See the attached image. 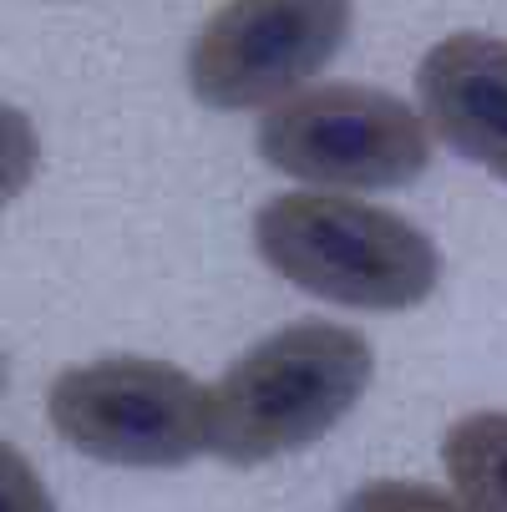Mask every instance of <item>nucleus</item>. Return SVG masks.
<instances>
[{
  "label": "nucleus",
  "mask_w": 507,
  "mask_h": 512,
  "mask_svg": "<svg viewBox=\"0 0 507 512\" xmlns=\"http://www.w3.org/2000/svg\"><path fill=\"white\" fill-rule=\"evenodd\" d=\"M213 391L168 360L107 355L66 365L46 391V421L66 447L112 467H183L208 452Z\"/></svg>",
  "instance_id": "7ed1b4c3"
},
{
  "label": "nucleus",
  "mask_w": 507,
  "mask_h": 512,
  "mask_svg": "<svg viewBox=\"0 0 507 512\" xmlns=\"http://www.w3.org/2000/svg\"><path fill=\"white\" fill-rule=\"evenodd\" d=\"M0 386H6V360H0Z\"/></svg>",
  "instance_id": "9b49d317"
},
{
  "label": "nucleus",
  "mask_w": 507,
  "mask_h": 512,
  "mask_svg": "<svg viewBox=\"0 0 507 512\" xmlns=\"http://www.w3.org/2000/svg\"><path fill=\"white\" fill-rule=\"evenodd\" d=\"M350 16V0H224L188 46V87L213 112L279 107L335 61Z\"/></svg>",
  "instance_id": "39448f33"
},
{
  "label": "nucleus",
  "mask_w": 507,
  "mask_h": 512,
  "mask_svg": "<svg viewBox=\"0 0 507 512\" xmlns=\"http://www.w3.org/2000/svg\"><path fill=\"white\" fill-rule=\"evenodd\" d=\"M376 376L371 340L335 320H295L244 350L208 406V452L259 467L315 447L335 431Z\"/></svg>",
  "instance_id": "f257e3e1"
},
{
  "label": "nucleus",
  "mask_w": 507,
  "mask_h": 512,
  "mask_svg": "<svg viewBox=\"0 0 507 512\" xmlns=\"http://www.w3.org/2000/svg\"><path fill=\"white\" fill-rule=\"evenodd\" d=\"M442 467L477 512H507V411H472L447 426Z\"/></svg>",
  "instance_id": "0eeeda50"
},
{
  "label": "nucleus",
  "mask_w": 507,
  "mask_h": 512,
  "mask_svg": "<svg viewBox=\"0 0 507 512\" xmlns=\"http://www.w3.org/2000/svg\"><path fill=\"white\" fill-rule=\"evenodd\" d=\"M259 259L345 310H411L442 279V254L411 218L340 193H279L254 213Z\"/></svg>",
  "instance_id": "f03ea898"
},
{
  "label": "nucleus",
  "mask_w": 507,
  "mask_h": 512,
  "mask_svg": "<svg viewBox=\"0 0 507 512\" xmlns=\"http://www.w3.org/2000/svg\"><path fill=\"white\" fill-rule=\"evenodd\" d=\"M421 117L452 153L507 183V41L457 31L421 56Z\"/></svg>",
  "instance_id": "423d86ee"
},
{
  "label": "nucleus",
  "mask_w": 507,
  "mask_h": 512,
  "mask_svg": "<svg viewBox=\"0 0 507 512\" xmlns=\"http://www.w3.org/2000/svg\"><path fill=\"white\" fill-rule=\"evenodd\" d=\"M340 512H477V507L457 492L431 487V482L381 477V482H366L360 492H350V502Z\"/></svg>",
  "instance_id": "6e6552de"
},
{
  "label": "nucleus",
  "mask_w": 507,
  "mask_h": 512,
  "mask_svg": "<svg viewBox=\"0 0 507 512\" xmlns=\"http://www.w3.org/2000/svg\"><path fill=\"white\" fill-rule=\"evenodd\" d=\"M0 512H56L41 472L11 442H0Z\"/></svg>",
  "instance_id": "9d476101"
},
{
  "label": "nucleus",
  "mask_w": 507,
  "mask_h": 512,
  "mask_svg": "<svg viewBox=\"0 0 507 512\" xmlns=\"http://www.w3.org/2000/svg\"><path fill=\"white\" fill-rule=\"evenodd\" d=\"M259 158L315 188H401L431 168V127L391 92L330 82L269 107Z\"/></svg>",
  "instance_id": "20e7f679"
},
{
  "label": "nucleus",
  "mask_w": 507,
  "mask_h": 512,
  "mask_svg": "<svg viewBox=\"0 0 507 512\" xmlns=\"http://www.w3.org/2000/svg\"><path fill=\"white\" fill-rule=\"evenodd\" d=\"M36 163H41V137H36V122L0 102V208H6L11 198H21L36 178Z\"/></svg>",
  "instance_id": "1a4fd4ad"
}]
</instances>
